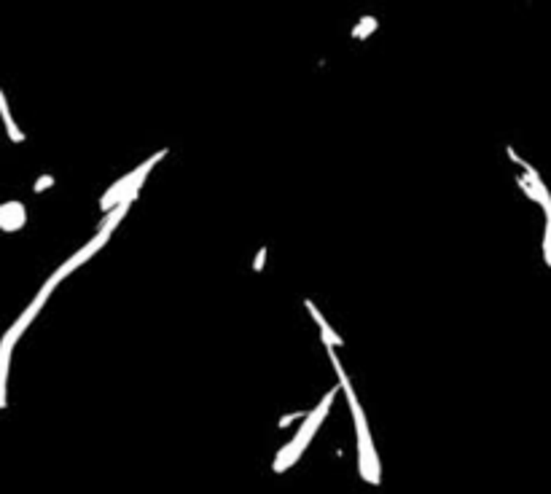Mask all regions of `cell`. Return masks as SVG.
<instances>
[{
  "label": "cell",
  "mask_w": 551,
  "mask_h": 494,
  "mask_svg": "<svg viewBox=\"0 0 551 494\" xmlns=\"http://www.w3.org/2000/svg\"><path fill=\"white\" fill-rule=\"evenodd\" d=\"M516 183H519V188L527 194V199H532V202L541 204V196H538V191H535V188H532V185L527 183V178H522V175H519V178H516Z\"/></svg>",
  "instance_id": "cell-7"
},
{
  "label": "cell",
  "mask_w": 551,
  "mask_h": 494,
  "mask_svg": "<svg viewBox=\"0 0 551 494\" xmlns=\"http://www.w3.org/2000/svg\"><path fill=\"white\" fill-rule=\"evenodd\" d=\"M333 395H336V390H331L329 395H326V398H323V403H320V405H317V408H315V411H312V414H309V417H307V422H304V427H301V430H299V435H296V441H299V443H301V446H304V449H307L309 438H312V435H315V430H317V425H320V422H323V417H326V414H329V405H331V401H333Z\"/></svg>",
  "instance_id": "cell-2"
},
{
  "label": "cell",
  "mask_w": 551,
  "mask_h": 494,
  "mask_svg": "<svg viewBox=\"0 0 551 494\" xmlns=\"http://www.w3.org/2000/svg\"><path fill=\"white\" fill-rule=\"evenodd\" d=\"M264 261H266V250H264V247H261V250H259V255H256V261H253V269L261 271V266H264Z\"/></svg>",
  "instance_id": "cell-11"
},
{
  "label": "cell",
  "mask_w": 551,
  "mask_h": 494,
  "mask_svg": "<svg viewBox=\"0 0 551 494\" xmlns=\"http://www.w3.org/2000/svg\"><path fill=\"white\" fill-rule=\"evenodd\" d=\"M376 27V19L374 17H366V19H360V24L353 30V38H366L371 30Z\"/></svg>",
  "instance_id": "cell-6"
},
{
  "label": "cell",
  "mask_w": 551,
  "mask_h": 494,
  "mask_svg": "<svg viewBox=\"0 0 551 494\" xmlns=\"http://www.w3.org/2000/svg\"><path fill=\"white\" fill-rule=\"evenodd\" d=\"M108 239H110V231H97V237H94V239H91V242H89V245L84 247V250H78V253H76V255H73V258L67 261L65 266H60V269H57V271H54V274H51V282L57 285V282H60L62 277H67V274H70V271L76 269V266L87 264L89 258H91V255H94V253H97L100 247L105 245Z\"/></svg>",
  "instance_id": "cell-1"
},
{
  "label": "cell",
  "mask_w": 551,
  "mask_h": 494,
  "mask_svg": "<svg viewBox=\"0 0 551 494\" xmlns=\"http://www.w3.org/2000/svg\"><path fill=\"white\" fill-rule=\"evenodd\" d=\"M49 185H54V178H51V175H44V178L35 180V191H44Z\"/></svg>",
  "instance_id": "cell-10"
},
{
  "label": "cell",
  "mask_w": 551,
  "mask_h": 494,
  "mask_svg": "<svg viewBox=\"0 0 551 494\" xmlns=\"http://www.w3.org/2000/svg\"><path fill=\"white\" fill-rule=\"evenodd\" d=\"M24 226V207L19 202L0 204V228L3 231H17Z\"/></svg>",
  "instance_id": "cell-3"
},
{
  "label": "cell",
  "mask_w": 551,
  "mask_h": 494,
  "mask_svg": "<svg viewBox=\"0 0 551 494\" xmlns=\"http://www.w3.org/2000/svg\"><path fill=\"white\" fill-rule=\"evenodd\" d=\"M304 304H307L309 315L315 317V322L320 325V331H323V341H326V347H331V349H333V347H342L344 341H342V338H339V336H336V333H333V331H331L329 322H326V317H323V315H320V312H317V309H315V304H312V301H304Z\"/></svg>",
  "instance_id": "cell-4"
},
{
  "label": "cell",
  "mask_w": 551,
  "mask_h": 494,
  "mask_svg": "<svg viewBox=\"0 0 551 494\" xmlns=\"http://www.w3.org/2000/svg\"><path fill=\"white\" fill-rule=\"evenodd\" d=\"M0 116H3V124H6V129H8V137H11L14 143H22L24 135L17 129V124H14L11 113H8V102H6V97H3V91H0Z\"/></svg>",
  "instance_id": "cell-5"
},
{
  "label": "cell",
  "mask_w": 551,
  "mask_h": 494,
  "mask_svg": "<svg viewBox=\"0 0 551 494\" xmlns=\"http://www.w3.org/2000/svg\"><path fill=\"white\" fill-rule=\"evenodd\" d=\"M301 417H309V414H304V411H296V414H288V417H283L280 419V427H288L290 422H296V419H301Z\"/></svg>",
  "instance_id": "cell-9"
},
{
  "label": "cell",
  "mask_w": 551,
  "mask_h": 494,
  "mask_svg": "<svg viewBox=\"0 0 551 494\" xmlns=\"http://www.w3.org/2000/svg\"><path fill=\"white\" fill-rule=\"evenodd\" d=\"M6 379H8V360L0 365V408L6 405Z\"/></svg>",
  "instance_id": "cell-8"
}]
</instances>
